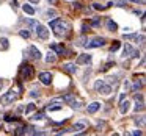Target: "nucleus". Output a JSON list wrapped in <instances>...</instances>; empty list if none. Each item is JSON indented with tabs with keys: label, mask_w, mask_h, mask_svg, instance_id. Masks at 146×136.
<instances>
[{
	"label": "nucleus",
	"mask_w": 146,
	"mask_h": 136,
	"mask_svg": "<svg viewBox=\"0 0 146 136\" xmlns=\"http://www.w3.org/2000/svg\"><path fill=\"white\" fill-rule=\"evenodd\" d=\"M50 28L55 32L57 36H66V35H69V32H71V25L68 22H64V20H61V19H54L52 20Z\"/></svg>",
	"instance_id": "f257e3e1"
},
{
	"label": "nucleus",
	"mask_w": 146,
	"mask_h": 136,
	"mask_svg": "<svg viewBox=\"0 0 146 136\" xmlns=\"http://www.w3.org/2000/svg\"><path fill=\"white\" fill-rule=\"evenodd\" d=\"M94 89L99 92V94H104V95H108L111 92V86L105 83V80H98L94 83Z\"/></svg>",
	"instance_id": "f03ea898"
},
{
	"label": "nucleus",
	"mask_w": 146,
	"mask_h": 136,
	"mask_svg": "<svg viewBox=\"0 0 146 136\" xmlns=\"http://www.w3.org/2000/svg\"><path fill=\"white\" fill-rule=\"evenodd\" d=\"M83 47L86 49H98V47H104L105 45V39L104 38H93L91 41L85 42V44H82Z\"/></svg>",
	"instance_id": "7ed1b4c3"
},
{
	"label": "nucleus",
	"mask_w": 146,
	"mask_h": 136,
	"mask_svg": "<svg viewBox=\"0 0 146 136\" xmlns=\"http://www.w3.org/2000/svg\"><path fill=\"white\" fill-rule=\"evenodd\" d=\"M21 75H22L24 80H32L33 75H35V69H33V66H30V64H24V66L21 67Z\"/></svg>",
	"instance_id": "20e7f679"
},
{
	"label": "nucleus",
	"mask_w": 146,
	"mask_h": 136,
	"mask_svg": "<svg viewBox=\"0 0 146 136\" xmlns=\"http://www.w3.org/2000/svg\"><path fill=\"white\" fill-rule=\"evenodd\" d=\"M17 97H19V92H17L14 88H11L10 91H8L7 94L2 97V102H3V103H13V102L16 100Z\"/></svg>",
	"instance_id": "39448f33"
},
{
	"label": "nucleus",
	"mask_w": 146,
	"mask_h": 136,
	"mask_svg": "<svg viewBox=\"0 0 146 136\" xmlns=\"http://www.w3.org/2000/svg\"><path fill=\"white\" fill-rule=\"evenodd\" d=\"M140 55L138 50H135V49L132 47L130 44H126L123 49V58H137Z\"/></svg>",
	"instance_id": "423d86ee"
},
{
	"label": "nucleus",
	"mask_w": 146,
	"mask_h": 136,
	"mask_svg": "<svg viewBox=\"0 0 146 136\" xmlns=\"http://www.w3.org/2000/svg\"><path fill=\"white\" fill-rule=\"evenodd\" d=\"M35 32H36V36H38L39 39H47L49 38L47 27L41 25V24H36V25H35Z\"/></svg>",
	"instance_id": "0eeeda50"
},
{
	"label": "nucleus",
	"mask_w": 146,
	"mask_h": 136,
	"mask_svg": "<svg viewBox=\"0 0 146 136\" xmlns=\"http://www.w3.org/2000/svg\"><path fill=\"white\" fill-rule=\"evenodd\" d=\"M61 108H63V100L58 99V100H52L50 103L46 106V110L47 111H58V110H61Z\"/></svg>",
	"instance_id": "6e6552de"
},
{
	"label": "nucleus",
	"mask_w": 146,
	"mask_h": 136,
	"mask_svg": "<svg viewBox=\"0 0 146 136\" xmlns=\"http://www.w3.org/2000/svg\"><path fill=\"white\" fill-rule=\"evenodd\" d=\"M27 55H29L32 60H41V52H39V49H36L35 45H30V47L27 49Z\"/></svg>",
	"instance_id": "1a4fd4ad"
},
{
	"label": "nucleus",
	"mask_w": 146,
	"mask_h": 136,
	"mask_svg": "<svg viewBox=\"0 0 146 136\" xmlns=\"http://www.w3.org/2000/svg\"><path fill=\"white\" fill-rule=\"evenodd\" d=\"M52 78H54V75H52L50 72H41L39 74V80H41L42 85H50Z\"/></svg>",
	"instance_id": "9d476101"
},
{
	"label": "nucleus",
	"mask_w": 146,
	"mask_h": 136,
	"mask_svg": "<svg viewBox=\"0 0 146 136\" xmlns=\"http://www.w3.org/2000/svg\"><path fill=\"white\" fill-rule=\"evenodd\" d=\"M63 70H66L68 74H76L77 72L76 63H66V64H63Z\"/></svg>",
	"instance_id": "9b49d317"
},
{
	"label": "nucleus",
	"mask_w": 146,
	"mask_h": 136,
	"mask_svg": "<svg viewBox=\"0 0 146 136\" xmlns=\"http://www.w3.org/2000/svg\"><path fill=\"white\" fill-rule=\"evenodd\" d=\"M135 100H137V103H135V111L137 113L141 111V110H145V102H143L141 95H135Z\"/></svg>",
	"instance_id": "f8f14e48"
},
{
	"label": "nucleus",
	"mask_w": 146,
	"mask_h": 136,
	"mask_svg": "<svg viewBox=\"0 0 146 136\" xmlns=\"http://www.w3.org/2000/svg\"><path fill=\"white\" fill-rule=\"evenodd\" d=\"M124 39H129V41H137V42H143L145 41V36L143 35H124Z\"/></svg>",
	"instance_id": "ddd939ff"
},
{
	"label": "nucleus",
	"mask_w": 146,
	"mask_h": 136,
	"mask_svg": "<svg viewBox=\"0 0 146 136\" xmlns=\"http://www.w3.org/2000/svg\"><path fill=\"white\" fill-rule=\"evenodd\" d=\"M105 27H107L108 32H116V30H118V25H116V24H115L111 19H107V20H105Z\"/></svg>",
	"instance_id": "4468645a"
},
{
	"label": "nucleus",
	"mask_w": 146,
	"mask_h": 136,
	"mask_svg": "<svg viewBox=\"0 0 146 136\" xmlns=\"http://www.w3.org/2000/svg\"><path fill=\"white\" fill-rule=\"evenodd\" d=\"M99 108H101V103H99V102H93V103L88 105V113L90 114H94Z\"/></svg>",
	"instance_id": "2eb2a0df"
},
{
	"label": "nucleus",
	"mask_w": 146,
	"mask_h": 136,
	"mask_svg": "<svg viewBox=\"0 0 146 136\" xmlns=\"http://www.w3.org/2000/svg\"><path fill=\"white\" fill-rule=\"evenodd\" d=\"M129 105H130V102L129 100H124V102H121L119 103V111H121V114H126L127 111H129Z\"/></svg>",
	"instance_id": "dca6fc26"
},
{
	"label": "nucleus",
	"mask_w": 146,
	"mask_h": 136,
	"mask_svg": "<svg viewBox=\"0 0 146 136\" xmlns=\"http://www.w3.org/2000/svg\"><path fill=\"white\" fill-rule=\"evenodd\" d=\"M83 63H91V55H80L77 58V64H83Z\"/></svg>",
	"instance_id": "f3484780"
},
{
	"label": "nucleus",
	"mask_w": 146,
	"mask_h": 136,
	"mask_svg": "<svg viewBox=\"0 0 146 136\" xmlns=\"http://www.w3.org/2000/svg\"><path fill=\"white\" fill-rule=\"evenodd\" d=\"M141 86H143V78H137L135 81H133V85H132V91L133 92H137L138 89H141Z\"/></svg>",
	"instance_id": "a211bd4d"
},
{
	"label": "nucleus",
	"mask_w": 146,
	"mask_h": 136,
	"mask_svg": "<svg viewBox=\"0 0 146 136\" xmlns=\"http://www.w3.org/2000/svg\"><path fill=\"white\" fill-rule=\"evenodd\" d=\"M61 100H63V102H66V103H69V105H72L74 102H76V97H74L72 94H66L63 99H61Z\"/></svg>",
	"instance_id": "6ab92c4d"
},
{
	"label": "nucleus",
	"mask_w": 146,
	"mask_h": 136,
	"mask_svg": "<svg viewBox=\"0 0 146 136\" xmlns=\"http://www.w3.org/2000/svg\"><path fill=\"white\" fill-rule=\"evenodd\" d=\"M55 61H57V57H55V53L54 52H49L47 53V57H46V63H55Z\"/></svg>",
	"instance_id": "aec40b11"
},
{
	"label": "nucleus",
	"mask_w": 146,
	"mask_h": 136,
	"mask_svg": "<svg viewBox=\"0 0 146 136\" xmlns=\"http://www.w3.org/2000/svg\"><path fill=\"white\" fill-rule=\"evenodd\" d=\"M126 0H111L110 3H108V7H110V5H115V7H126Z\"/></svg>",
	"instance_id": "412c9836"
},
{
	"label": "nucleus",
	"mask_w": 146,
	"mask_h": 136,
	"mask_svg": "<svg viewBox=\"0 0 146 136\" xmlns=\"http://www.w3.org/2000/svg\"><path fill=\"white\" fill-rule=\"evenodd\" d=\"M22 10H24V13L30 14V16H33V14H35V8H33V7H30V5H24V7H22Z\"/></svg>",
	"instance_id": "4be33fe9"
},
{
	"label": "nucleus",
	"mask_w": 146,
	"mask_h": 136,
	"mask_svg": "<svg viewBox=\"0 0 146 136\" xmlns=\"http://www.w3.org/2000/svg\"><path fill=\"white\" fill-rule=\"evenodd\" d=\"M85 127H86L85 122H77L76 125H74V130H76V131H83V130H85Z\"/></svg>",
	"instance_id": "5701e85b"
},
{
	"label": "nucleus",
	"mask_w": 146,
	"mask_h": 136,
	"mask_svg": "<svg viewBox=\"0 0 146 136\" xmlns=\"http://www.w3.org/2000/svg\"><path fill=\"white\" fill-rule=\"evenodd\" d=\"M52 50H54V52H58V53H66V50H64L63 45H52Z\"/></svg>",
	"instance_id": "b1692460"
},
{
	"label": "nucleus",
	"mask_w": 146,
	"mask_h": 136,
	"mask_svg": "<svg viewBox=\"0 0 146 136\" xmlns=\"http://www.w3.org/2000/svg\"><path fill=\"white\" fill-rule=\"evenodd\" d=\"M135 122L138 124L140 127H145V124H146V120H145V116H140V117H137V119H135Z\"/></svg>",
	"instance_id": "393cba45"
},
{
	"label": "nucleus",
	"mask_w": 146,
	"mask_h": 136,
	"mask_svg": "<svg viewBox=\"0 0 146 136\" xmlns=\"http://www.w3.org/2000/svg\"><path fill=\"white\" fill-rule=\"evenodd\" d=\"M119 45H121V42L119 41H115L113 44H111V47H110V50L111 52H115V50H118V49H119Z\"/></svg>",
	"instance_id": "a878e982"
},
{
	"label": "nucleus",
	"mask_w": 146,
	"mask_h": 136,
	"mask_svg": "<svg viewBox=\"0 0 146 136\" xmlns=\"http://www.w3.org/2000/svg\"><path fill=\"white\" fill-rule=\"evenodd\" d=\"M33 110H35V105H33V103H30L27 108H24V113H25V114H29V113H32Z\"/></svg>",
	"instance_id": "bb28decb"
},
{
	"label": "nucleus",
	"mask_w": 146,
	"mask_h": 136,
	"mask_svg": "<svg viewBox=\"0 0 146 136\" xmlns=\"http://www.w3.org/2000/svg\"><path fill=\"white\" fill-rule=\"evenodd\" d=\"M93 8H94V10H105V8H108V5H99V3H93Z\"/></svg>",
	"instance_id": "cd10ccee"
},
{
	"label": "nucleus",
	"mask_w": 146,
	"mask_h": 136,
	"mask_svg": "<svg viewBox=\"0 0 146 136\" xmlns=\"http://www.w3.org/2000/svg\"><path fill=\"white\" fill-rule=\"evenodd\" d=\"M46 16H47V19H49V20L54 19V17H55V11H54V10H52V11H50V10L46 11Z\"/></svg>",
	"instance_id": "c85d7f7f"
},
{
	"label": "nucleus",
	"mask_w": 146,
	"mask_h": 136,
	"mask_svg": "<svg viewBox=\"0 0 146 136\" xmlns=\"http://www.w3.org/2000/svg\"><path fill=\"white\" fill-rule=\"evenodd\" d=\"M19 35L21 36H22V38H29V36H30V32H29V30H21V32H19Z\"/></svg>",
	"instance_id": "c756f323"
},
{
	"label": "nucleus",
	"mask_w": 146,
	"mask_h": 136,
	"mask_svg": "<svg viewBox=\"0 0 146 136\" xmlns=\"http://www.w3.org/2000/svg\"><path fill=\"white\" fill-rule=\"evenodd\" d=\"M42 117H44V113H36L35 117H33V120H41Z\"/></svg>",
	"instance_id": "7c9ffc66"
},
{
	"label": "nucleus",
	"mask_w": 146,
	"mask_h": 136,
	"mask_svg": "<svg viewBox=\"0 0 146 136\" xmlns=\"http://www.w3.org/2000/svg\"><path fill=\"white\" fill-rule=\"evenodd\" d=\"M30 95H32V97H39V91H36V89H33V91L30 92Z\"/></svg>",
	"instance_id": "2f4dec72"
},
{
	"label": "nucleus",
	"mask_w": 146,
	"mask_h": 136,
	"mask_svg": "<svg viewBox=\"0 0 146 136\" xmlns=\"http://www.w3.org/2000/svg\"><path fill=\"white\" fill-rule=\"evenodd\" d=\"M0 42H2V45H3V49H8V41H7V39H0Z\"/></svg>",
	"instance_id": "473e14b6"
},
{
	"label": "nucleus",
	"mask_w": 146,
	"mask_h": 136,
	"mask_svg": "<svg viewBox=\"0 0 146 136\" xmlns=\"http://www.w3.org/2000/svg\"><path fill=\"white\" fill-rule=\"evenodd\" d=\"M126 2H127V0H126ZM129 2H132V3H140V5L145 3V0H129Z\"/></svg>",
	"instance_id": "72a5a7b5"
},
{
	"label": "nucleus",
	"mask_w": 146,
	"mask_h": 136,
	"mask_svg": "<svg viewBox=\"0 0 146 136\" xmlns=\"http://www.w3.org/2000/svg\"><path fill=\"white\" fill-rule=\"evenodd\" d=\"M130 135H135V136H137V135H138V136H141V135H143V133H141V131H140V130H135V131H132V133H130Z\"/></svg>",
	"instance_id": "f704fd0d"
},
{
	"label": "nucleus",
	"mask_w": 146,
	"mask_h": 136,
	"mask_svg": "<svg viewBox=\"0 0 146 136\" xmlns=\"http://www.w3.org/2000/svg\"><path fill=\"white\" fill-rule=\"evenodd\" d=\"M88 30H90V27H86V25H83V30H82V32H83V33H86V32H88Z\"/></svg>",
	"instance_id": "c9c22d12"
},
{
	"label": "nucleus",
	"mask_w": 146,
	"mask_h": 136,
	"mask_svg": "<svg viewBox=\"0 0 146 136\" xmlns=\"http://www.w3.org/2000/svg\"><path fill=\"white\" fill-rule=\"evenodd\" d=\"M49 2H50L52 5H55V3H57V2H58V0H49Z\"/></svg>",
	"instance_id": "e433bc0d"
},
{
	"label": "nucleus",
	"mask_w": 146,
	"mask_h": 136,
	"mask_svg": "<svg viewBox=\"0 0 146 136\" xmlns=\"http://www.w3.org/2000/svg\"><path fill=\"white\" fill-rule=\"evenodd\" d=\"M32 3H39V0H30Z\"/></svg>",
	"instance_id": "4c0bfd02"
},
{
	"label": "nucleus",
	"mask_w": 146,
	"mask_h": 136,
	"mask_svg": "<svg viewBox=\"0 0 146 136\" xmlns=\"http://www.w3.org/2000/svg\"><path fill=\"white\" fill-rule=\"evenodd\" d=\"M2 86H3V83H2V80H0V89H2Z\"/></svg>",
	"instance_id": "58836bf2"
},
{
	"label": "nucleus",
	"mask_w": 146,
	"mask_h": 136,
	"mask_svg": "<svg viewBox=\"0 0 146 136\" xmlns=\"http://www.w3.org/2000/svg\"><path fill=\"white\" fill-rule=\"evenodd\" d=\"M0 120H2V116H0Z\"/></svg>",
	"instance_id": "ea45409f"
}]
</instances>
